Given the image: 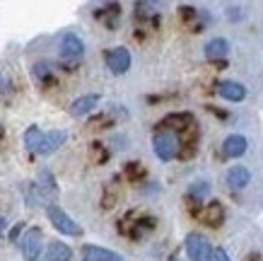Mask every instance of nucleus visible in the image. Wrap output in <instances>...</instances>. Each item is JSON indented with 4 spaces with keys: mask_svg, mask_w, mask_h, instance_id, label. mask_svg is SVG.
<instances>
[{
    "mask_svg": "<svg viewBox=\"0 0 263 261\" xmlns=\"http://www.w3.org/2000/svg\"><path fill=\"white\" fill-rule=\"evenodd\" d=\"M247 148H249V143L244 135L232 133V135H227L222 143V155L224 158H241V155L247 152Z\"/></svg>",
    "mask_w": 263,
    "mask_h": 261,
    "instance_id": "11",
    "label": "nucleus"
},
{
    "mask_svg": "<svg viewBox=\"0 0 263 261\" xmlns=\"http://www.w3.org/2000/svg\"><path fill=\"white\" fill-rule=\"evenodd\" d=\"M39 194H41V198L56 194V182H53V177H51L48 169H41V174H39Z\"/></svg>",
    "mask_w": 263,
    "mask_h": 261,
    "instance_id": "18",
    "label": "nucleus"
},
{
    "mask_svg": "<svg viewBox=\"0 0 263 261\" xmlns=\"http://www.w3.org/2000/svg\"><path fill=\"white\" fill-rule=\"evenodd\" d=\"M32 75H34V80H36L41 87H46L48 82H53V73H51L48 63H36L32 68Z\"/></svg>",
    "mask_w": 263,
    "mask_h": 261,
    "instance_id": "19",
    "label": "nucleus"
},
{
    "mask_svg": "<svg viewBox=\"0 0 263 261\" xmlns=\"http://www.w3.org/2000/svg\"><path fill=\"white\" fill-rule=\"evenodd\" d=\"M72 249L65 242H51L46 247V252L41 254V261H70Z\"/></svg>",
    "mask_w": 263,
    "mask_h": 261,
    "instance_id": "12",
    "label": "nucleus"
},
{
    "mask_svg": "<svg viewBox=\"0 0 263 261\" xmlns=\"http://www.w3.org/2000/svg\"><path fill=\"white\" fill-rule=\"evenodd\" d=\"M97 20H102L109 29H114L116 27V22H119V17H121V5L119 3H109V5H104L102 10H97Z\"/></svg>",
    "mask_w": 263,
    "mask_h": 261,
    "instance_id": "16",
    "label": "nucleus"
},
{
    "mask_svg": "<svg viewBox=\"0 0 263 261\" xmlns=\"http://www.w3.org/2000/svg\"><path fill=\"white\" fill-rule=\"evenodd\" d=\"M20 249L27 261L41 259V228H29L20 239Z\"/></svg>",
    "mask_w": 263,
    "mask_h": 261,
    "instance_id": "4",
    "label": "nucleus"
},
{
    "mask_svg": "<svg viewBox=\"0 0 263 261\" xmlns=\"http://www.w3.org/2000/svg\"><path fill=\"white\" fill-rule=\"evenodd\" d=\"M210 261H230V256H227V252H224L222 247H215L213 254H210Z\"/></svg>",
    "mask_w": 263,
    "mask_h": 261,
    "instance_id": "21",
    "label": "nucleus"
},
{
    "mask_svg": "<svg viewBox=\"0 0 263 261\" xmlns=\"http://www.w3.org/2000/svg\"><path fill=\"white\" fill-rule=\"evenodd\" d=\"M193 126V114L191 111H174V114H169L164 119L160 121V126L157 131H172V133H183L186 128Z\"/></svg>",
    "mask_w": 263,
    "mask_h": 261,
    "instance_id": "8",
    "label": "nucleus"
},
{
    "mask_svg": "<svg viewBox=\"0 0 263 261\" xmlns=\"http://www.w3.org/2000/svg\"><path fill=\"white\" fill-rule=\"evenodd\" d=\"M200 220L205 222L208 228H220L224 220V208L217 203V201H213V203H208L203 211H200Z\"/></svg>",
    "mask_w": 263,
    "mask_h": 261,
    "instance_id": "14",
    "label": "nucleus"
},
{
    "mask_svg": "<svg viewBox=\"0 0 263 261\" xmlns=\"http://www.w3.org/2000/svg\"><path fill=\"white\" fill-rule=\"evenodd\" d=\"M104 61H106V68H109L114 75H123V73L130 71V51L123 46L109 48L106 56H104Z\"/></svg>",
    "mask_w": 263,
    "mask_h": 261,
    "instance_id": "5",
    "label": "nucleus"
},
{
    "mask_svg": "<svg viewBox=\"0 0 263 261\" xmlns=\"http://www.w3.org/2000/svg\"><path fill=\"white\" fill-rule=\"evenodd\" d=\"M208 191H210V184L208 182H196L191 186V198H203V196H208Z\"/></svg>",
    "mask_w": 263,
    "mask_h": 261,
    "instance_id": "20",
    "label": "nucleus"
},
{
    "mask_svg": "<svg viewBox=\"0 0 263 261\" xmlns=\"http://www.w3.org/2000/svg\"><path fill=\"white\" fill-rule=\"evenodd\" d=\"M20 230H22V225H15V230H12V235H10V237L17 239V235H20Z\"/></svg>",
    "mask_w": 263,
    "mask_h": 261,
    "instance_id": "22",
    "label": "nucleus"
},
{
    "mask_svg": "<svg viewBox=\"0 0 263 261\" xmlns=\"http://www.w3.org/2000/svg\"><path fill=\"white\" fill-rule=\"evenodd\" d=\"M65 138H68L65 131H46V133H41V138L36 141L32 152L34 155H51V152H56L63 145Z\"/></svg>",
    "mask_w": 263,
    "mask_h": 261,
    "instance_id": "6",
    "label": "nucleus"
},
{
    "mask_svg": "<svg viewBox=\"0 0 263 261\" xmlns=\"http://www.w3.org/2000/svg\"><path fill=\"white\" fill-rule=\"evenodd\" d=\"M99 99H102L99 95H82V97H78V99L70 104V114L72 116H87L89 111H95V107L99 104Z\"/></svg>",
    "mask_w": 263,
    "mask_h": 261,
    "instance_id": "15",
    "label": "nucleus"
},
{
    "mask_svg": "<svg viewBox=\"0 0 263 261\" xmlns=\"http://www.w3.org/2000/svg\"><path fill=\"white\" fill-rule=\"evenodd\" d=\"M203 51H205L208 58H224V56L230 54V41L224 39V37H215V39L208 41Z\"/></svg>",
    "mask_w": 263,
    "mask_h": 261,
    "instance_id": "17",
    "label": "nucleus"
},
{
    "mask_svg": "<svg viewBox=\"0 0 263 261\" xmlns=\"http://www.w3.org/2000/svg\"><path fill=\"white\" fill-rule=\"evenodd\" d=\"M247 87L241 85V82H234V80H222L220 85H217V95L227 99V102H244L247 99Z\"/></svg>",
    "mask_w": 263,
    "mask_h": 261,
    "instance_id": "9",
    "label": "nucleus"
},
{
    "mask_svg": "<svg viewBox=\"0 0 263 261\" xmlns=\"http://www.w3.org/2000/svg\"><path fill=\"white\" fill-rule=\"evenodd\" d=\"M82 256L87 261H126V256L106 249V247H97V245H85L82 247Z\"/></svg>",
    "mask_w": 263,
    "mask_h": 261,
    "instance_id": "10",
    "label": "nucleus"
},
{
    "mask_svg": "<svg viewBox=\"0 0 263 261\" xmlns=\"http://www.w3.org/2000/svg\"><path fill=\"white\" fill-rule=\"evenodd\" d=\"M172 261H174V259H172Z\"/></svg>",
    "mask_w": 263,
    "mask_h": 261,
    "instance_id": "25",
    "label": "nucleus"
},
{
    "mask_svg": "<svg viewBox=\"0 0 263 261\" xmlns=\"http://www.w3.org/2000/svg\"><path fill=\"white\" fill-rule=\"evenodd\" d=\"M3 232H5V218H0V237H3Z\"/></svg>",
    "mask_w": 263,
    "mask_h": 261,
    "instance_id": "23",
    "label": "nucleus"
},
{
    "mask_svg": "<svg viewBox=\"0 0 263 261\" xmlns=\"http://www.w3.org/2000/svg\"><path fill=\"white\" fill-rule=\"evenodd\" d=\"M251 182V172L244 165H234L227 169V186L230 189H244Z\"/></svg>",
    "mask_w": 263,
    "mask_h": 261,
    "instance_id": "13",
    "label": "nucleus"
},
{
    "mask_svg": "<svg viewBox=\"0 0 263 261\" xmlns=\"http://www.w3.org/2000/svg\"><path fill=\"white\" fill-rule=\"evenodd\" d=\"M46 213H48V220H51V225H53V228H56L61 235H70V237H80V235H82V228L75 220H72L70 215L65 213L63 208L48 206Z\"/></svg>",
    "mask_w": 263,
    "mask_h": 261,
    "instance_id": "2",
    "label": "nucleus"
},
{
    "mask_svg": "<svg viewBox=\"0 0 263 261\" xmlns=\"http://www.w3.org/2000/svg\"><path fill=\"white\" fill-rule=\"evenodd\" d=\"M152 148H155V155L162 160V162H169L179 155V141L172 131H157L152 135Z\"/></svg>",
    "mask_w": 263,
    "mask_h": 261,
    "instance_id": "1",
    "label": "nucleus"
},
{
    "mask_svg": "<svg viewBox=\"0 0 263 261\" xmlns=\"http://www.w3.org/2000/svg\"><path fill=\"white\" fill-rule=\"evenodd\" d=\"M186 254H189L191 261H205V259H210L213 247H210V242H208L203 235L191 232V235L186 237Z\"/></svg>",
    "mask_w": 263,
    "mask_h": 261,
    "instance_id": "7",
    "label": "nucleus"
},
{
    "mask_svg": "<svg viewBox=\"0 0 263 261\" xmlns=\"http://www.w3.org/2000/svg\"><path fill=\"white\" fill-rule=\"evenodd\" d=\"M82 54H85V44L78 34L72 32H65L61 37V58H63L65 63H75V61H80Z\"/></svg>",
    "mask_w": 263,
    "mask_h": 261,
    "instance_id": "3",
    "label": "nucleus"
},
{
    "mask_svg": "<svg viewBox=\"0 0 263 261\" xmlns=\"http://www.w3.org/2000/svg\"><path fill=\"white\" fill-rule=\"evenodd\" d=\"M3 87H5V78H3V75H0V90H3Z\"/></svg>",
    "mask_w": 263,
    "mask_h": 261,
    "instance_id": "24",
    "label": "nucleus"
}]
</instances>
